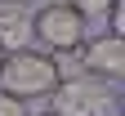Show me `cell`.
<instances>
[{
    "mask_svg": "<svg viewBox=\"0 0 125 116\" xmlns=\"http://www.w3.org/2000/svg\"><path fill=\"white\" fill-rule=\"evenodd\" d=\"M31 45V5L27 0H0V49Z\"/></svg>",
    "mask_w": 125,
    "mask_h": 116,
    "instance_id": "5b68a950",
    "label": "cell"
},
{
    "mask_svg": "<svg viewBox=\"0 0 125 116\" xmlns=\"http://www.w3.org/2000/svg\"><path fill=\"white\" fill-rule=\"evenodd\" d=\"M58 80H62V67L49 49L18 45V49H5V58H0V94H13L22 103L49 98Z\"/></svg>",
    "mask_w": 125,
    "mask_h": 116,
    "instance_id": "6da1fadb",
    "label": "cell"
},
{
    "mask_svg": "<svg viewBox=\"0 0 125 116\" xmlns=\"http://www.w3.org/2000/svg\"><path fill=\"white\" fill-rule=\"evenodd\" d=\"M67 5H72L76 13H85V18H103V13H107V5H112V0H67Z\"/></svg>",
    "mask_w": 125,
    "mask_h": 116,
    "instance_id": "8992f818",
    "label": "cell"
},
{
    "mask_svg": "<svg viewBox=\"0 0 125 116\" xmlns=\"http://www.w3.org/2000/svg\"><path fill=\"white\" fill-rule=\"evenodd\" d=\"M76 63H81L85 72H94V76L121 80V76H125V36H116V31H103V36H94V40H81V49H76Z\"/></svg>",
    "mask_w": 125,
    "mask_h": 116,
    "instance_id": "277c9868",
    "label": "cell"
},
{
    "mask_svg": "<svg viewBox=\"0 0 125 116\" xmlns=\"http://www.w3.org/2000/svg\"><path fill=\"white\" fill-rule=\"evenodd\" d=\"M27 116H58V112H27Z\"/></svg>",
    "mask_w": 125,
    "mask_h": 116,
    "instance_id": "9c48e42d",
    "label": "cell"
},
{
    "mask_svg": "<svg viewBox=\"0 0 125 116\" xmlns=\"http://www.w3.org/2000/svg\"><path fill=\"white\" fill-rule=\"evenodd\" d=\"M107 31H116V36H125V0H112V5H107Z\"/></svg>",
    "mask_w": 125,
    "mask_h": 116,
    "instance_id": "52a82bcc",
    "label": "cell"
},
{
    "mask_svg": "<svg viewBox=\"0 0 125 116\" xmlns=\"http://www.w3.org/2000/svg\"><path fill=\"white\" fill-rule=\"evenodd\" d=\"M31 107L22 103V98H13V94H0V116H27Z\"/></svg>",
    "mask_w": 125,
    "mask_h": 116,
    "instance_id": "ba28073f",
    "label": "cell"
},
{
    "mask_svg": "<svg viewBox=\"0 0 125 116\" xmlns=\"http://www.w3.org/2000/svg\"><path fill=\"white\" fill-rule=\"evenodd\" d=\"M107 116H121V112H107Z\"/></svg>",
    "mask_w": 125,
    "mask_h": 116,
    "instance_id": "30bf717a",
    "label": "cell"
},
{
    "mask_svg": "<svg viewBox=\"0 0 125 116\" xmlns=\"http://www.w3.org/2000/svg\"><path fill=\"white\" fill-rule=\"evenodd\" d=\"M0 58H5V49H0Z\"/></svg>",
    "mask_w": 125,
    "mask_h": 116,
    "instance_id": "8fae6325",
    "label": "cell"
},
{
    "mask_svg": "<svg viewBox=\"0 0 125 116\" xmlns=\"http://www.w3.org/2000/svg\"><path fill=\"white\" fill-rule=\"evenodd\" d=\"M49 112H58V116L121 112V80H107V76H94V72H67L49 89Z\"/></svg>",
    "mask_w": 125,
    "mask_h": 116,
    "instance_id": "7a4b0ae2",
    "label": "cell"
},
{
    "mask_svg": "<svg viewBox=\"0 0 125 116\" xmlns=\"http://www.w3.org/2000/svg\"><path fill=\"white\" fill-rule=\"evenodd\" d=\"M85 13H76L67 0H54V5L31 9V36H36L49 54H67V49H81L85 40Z\"/></svg>",
    "mask_w": 125,
    "mask_h": 116,
    "instance_id": "3957f363",
    "label": "cell"
}]
</instances>
